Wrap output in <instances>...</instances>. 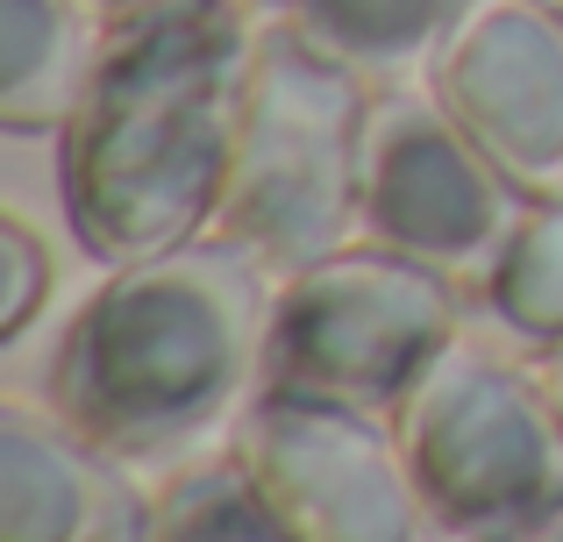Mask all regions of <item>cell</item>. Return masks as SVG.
I'll list each match as a JSON object with an SVG mask.
<instances>
[{
    "label": "cell",
    "mask_w": 563,
    "mask_h": 542,
    "mask_svg": "<svg viewBox=\"0 0 563 542\" xmlns=\"http://www.w3.org/2000/svg\"><path fill=\"white\" fill-rule=\"evenodd\" d=\"M450 542H536L563 515V414L542 372L456 335L393 407Z\"/></svg>",
    "instance_id": "277c9868"
},
{
    "label": "cell",
    "mask_w": 563,
    "mask_h": 542,
    "mask_svg": "<svg viewBox=\"0 0 563 542\" xmlns=\"http://www.w3.org/2000/svg\"><path fill=\"white\" fill-rule=\"evenodd\" d=\"M250 8L257 0H172L108 29L57 129V200L100 272L179 251L221 222L235 100L257 51Z\"/></svg>",
    "instance_id": "6da1fadb"
},
{
    "label": "cell",
    "mask_w": 563,
    "mask_h": 542,
    "mask_svg": "<svg viewBox=\"0 0 563 542\" xmlns=\"http://www.w3.org/2000/svg\"><path fill=\"white\" fill-rule=\"evenodd\" d=\"M157 542H300V535L272 515L243 457L221 450V457H179V472L157 486Z\"/></svg>",
    "instance_id": "4fadbf2b"
},
{
    "label": "cell",
    "mask_w": 563,
    "mask_h": 542,
    "mask_svg": "<svg viewBox=\"0 0 563 542\" xmlns=\"http://www.w3.org/2000/svg\"><path fill=\"white\" fill-rule=\"evenodd\" d=\"M528 193L450 122L428 86H372L357 157V236L435 265L464 292L485 286L493 257L521 229Z\"/></svg>",
    "instance_id": "8992f818"
},
{
    "label": "cell",
    "mask_w": 563,
    "mask_h": 542,
    "mask_svg": "<svg viewBox=\"0 0 563 542\" xmlns=\"http://www.w3.org/2000/svg\"><path fill=\"white\" fill-rule=\"evenodd\" d=\"M229 450L300 542H450L399 450L393 414L257 392Z\"/></svg>",
    "instance_id": "52a82bcc"
},
{
    "label": "cell",
    "mask_w": 563,
    "mask_h": 542,
    "mask_svg": "<svg viewBox=\"0 0 563 542\" xmlns=\"http://www.w3.org/2000/svg\"><path fill=\"white\" fill-rule=\"evenodd\" d=\"M100 22L86 0H0V129L57 136L100 65Z\"/></svg>",
    "instance_id": "30bf717a"
},
{
    "label": "cell",
    "mask_w": 563,
    "mask_h": 542,
    "mask_svg": "<svg viewBox=\"0 0 563 542\" xmlns=\"http://www.w3.org/2000/svg\"><path fill=\"white\" fill-rule=\"evenodd\" d=\"M0 542H157V493L51 400H0Z\"/></svg>",
    "instance_id": "9c48e42d"
},
{
    "label": "cell",
    "mask_w": 563,
    "mask_h": 542,
    "mask_svg": "<svg viewBox=\"0 0 563 542\" xmlns=\"http://www.w3.org/2000/svg\"><path fill=\"white\" fill-rule=\"evenodd\" d=\"M542 357H550V364H542V378H550V392H556V414H563V343H556V350H542Z\"/></svg>",
    "instance_id": "2e32d148"
},
{
    "label": "cell",
    "mask_w": 563,
    "mask_h": 542,
    "mask_svg": "<svg viewBox=\"0 0 563 542\" xmlns=\"http://www.w3.org/2000/svg\"><path fill=\"white\" fill-rule=\"evenodd\" d=\"M456 335H464V286L357 236L278 278L264 392L393 414Z\"/></svg>",
    "instance_id": "5b68a950"
},
{
    "label": "cell",
    "mask_w": 563,
    "mask_h": 542,
    "mask_svg": "<svg viewBox=\"0 0 563 542\" xmlns=\"http://www.w3.org/2000/svg\"><path fill=\"white\" fill-rule=\"evenodd\" d=\"M86 8L100 14V22H136V14H157V8H172V0H86Z\"/></svg>",
    "instance_id": "9a60e30c"
},
{
    "label": "cell",
    "mask_w": 563,
    "mask_h": 542,
    "mask_svg": "<svg viewBox=\"0 0 563 542\" xmlns=\"http://www.w3.org/2000/svg\"><path fill=\"white\" fill-rule=\"evenodd\" d=\"M278 278L235 236L108 265L43 364V400L129 464H179L264 392Z\"/></svg>",
    "instance_id": "7a4b0ae2"
},
{
    "label": "cell",
    "mask_w": 563,
    "mask_h": 542,
    "mask_svg": "<svg viewBox=\"0 0 563 542\" xmlns=\"http://www.w3.org/2000/svg\"><path fill=\"white\" fill-rule=\"evenodd\" d=\"M51 307V251L22 214H0V343H22Z\"/></svg>",
    "instance_id": "5bb4252c"
},
{
    "label": "cell",
    "mask_w": 563,
    "mask_h": 542,
    "mask_svg": "<svg viewBox=\"0 0 563 542\" xmlns=\"http://www.w3.org/2000/svg\"><path fill=\"white\" fill-rule=\"evenodd\" d=\"M536 542H563V515H556V521H550V529H542Z\"/></svg>",
    "instance_id": "e0dca14e"
},
{
    "label": "cell",
    "mask_w": 563,
    "mask_h": 542,
    "mask_svg": "<svg viewBox=\"0 0 563 542\" xmlns=\"http://www.w3.org/2000/svg\"><path fill=\"white\" fill-rule=\"evenodd\" d=\"M478 307L493 314V329H507L528 350L563 343V200H528L521 229L485 272Z\"/></svg>",
    "instance_id": "7c38bea8"
},
{
    "label": "cell",
    "mask_w": 563,
    "mask_h": 542,
    "mask_svg": "<svg viewBox=\"0 0 563 542\" xmlns=\"http://www.w3.org/2000/svg\"><path fill=\"white\" fill-rule=\"evenodd\" d=\"M421 86L528 200H563V0H464Z\"/></svg>",
    "instance_id": "ba28073f"
},
{
    "label": "cell",
    "mask_w": 563,
    "mask_h": 542,
    "mask_svg": "<svg viewBox=\"0 0 563 542\" xmlns=\"http://www.w3.org/2000/svg\"><path fill=\"white\" fill-rule=\"evenodd\" d=\"M278 8L300 36H314L372 86H407L421 79L428 51L442 43L464 0H278Z\"/></svg>",
    "instance_id": "8fae6325"
},
{
    "label": "cell",
    "mask_w": 563,
    "mask_h": 542,
    "mask_svg": "<svg viewBox=\"0 0 563 542\" xmlns=\"http://www.w3.org/2000/svg\"><path fill=\"white\" fill-rule=\"evenodd\" d=\"M364 114H372L364 71L300 36L286 14L257 22L214 229L243 243L272 278L357 243Z\"/></svg>",
    "instance_id": "3957f363"
}]
</instances>
